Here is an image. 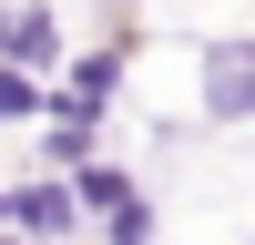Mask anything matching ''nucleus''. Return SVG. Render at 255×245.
<instances>
[{
    "label": "nucleus",
    "mask_w": 255,
    "mask_h": 245,
    "mask_svg": "<svg viewBox=\"0 0 255 245\" xmlns=\"http://www.w3.org/2000/svg\"><path fill=\"white\" fill-rule=\"evenodd\" d=\"M204 113L215 122H255V41H215L204 51Z\"/></svg>",
    "instance_id": "1"
},
{
    "label": "nucleus",
    "mask_w": 255,
    "mask_h": 245,
    "mask_svg": "<svg viewBox=\"0 0 255 245\" xmlns=\"http://www.w3.org/2000/svg\"><path fill=\"white\" fill-rule=\"evenodd\" d=\"M20 225H31V235H61V225H72V194H61V184H31V194H20Z\"/></svg>",
    "instance_id": "2"
}]
</instances>
